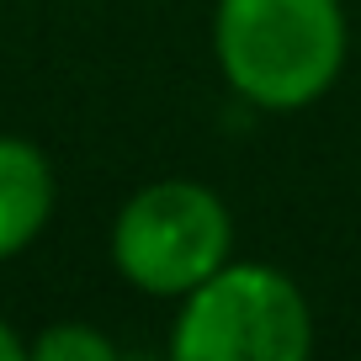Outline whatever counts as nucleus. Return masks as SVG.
<instances>
[{"label": "nucleus", "instance_id": "1", "mask_svg": "<svg viewBox=\"0 0 361 361\" xmlns=\"http://www.w3.org/2000/svg\"><path fill=\"white\" fill-rule=\"evenodd\" d=\"M213 54L239 102L298 112L340 80L345 11L340 0H218Z\"/></svg>", "mask_w": 361, "mask_h": 361}, {"label": "nucleus", "instance_id": "2", "mask_svg": "<svg viewBox=\"0 0 361 361\" xmlns=\"http://www.w3.org/2000/svg\"><path fill=\"white\" fill-rule=\"evenodd\" d=\"M176 361H303L314 350V314L298 282L260 260H224L180 303Z\"/></svg>", "mask_w": 361, "mask_h": 361}, {"label": "nucleus", "instance_id": "3", "mask_svg": "<svg viewBox=\"0 0 361 361\" xmlns=\"http://www.w3.org/2000/svg\"><path fill=\"white\" fill-rule=\"evenodd\" d=\"M234 224L202 180L138 186L112 224L117 276L149 298H186L228 260Z\"/></svg>", "mask_w": 361, "mask_h": 361}, {"label": "nucleus", "instance_id": "4", "mask_svg": "<svg viewBox=\"0 0 361 361\" xmlns=\"http://www.w3.org/2000/svg\"><path fill=\"white\" fill-rule=\"evenodd\" d=\"M54 165L32 138L0 133V260L22 255L54 218Z\"/></svg>", "mask_w": 361, "mask_h": 361}, {"label": "nucleus", "instance_id": "5", "mask_svg": "<svg viewBox=\"0 0 361 361\" xmlns=\"http://www.w3.org/2000/svg\"><path fill=\"white\" fill-rule=\"evenodd\" d=\"M27 356H37V361H112V356H117V345L102 335V329L64 319V324L43 329V335L27 345Z\"/></svg>", "mask_w": 361, "mask_h": 361}, {"label": "nucleus", "instance_id": "6", "mask_svg": "<svg viewBox=\"0 0 361 361\" xmlns=\"http://www.w3.org/2000/svg\"><path fill=\"white\" fill-rule=\"evenodd\" d=\"M27 356V340L11 329V319H0V361H22Z\"/></svg>", "mask_w": 361, "mask_h": 361}]
</instances>
